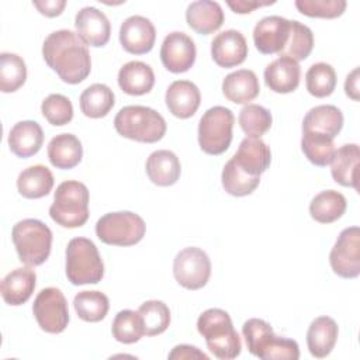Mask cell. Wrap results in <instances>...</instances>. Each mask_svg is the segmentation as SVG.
Wrapping results in <instances>:
<instances>
[{"label": "cell", "instance_id": "obj_1", "mask_svg": "<svg viewBox=\"0 0 360 360\" xmlns=\"http://www.w3.org/2000/svg\"><path fill=\"white\" fill-rule=\"evenodd\" d=\"M45 63L69 84L83 82L91 70V59L87 45L70 30L51 32L42 45Z\"/></svg>", "mask_w": 360, "mask_h": 360}, {"label": "cell", "instance_id": "obj_2", "mask_svg": "<svg viewBox=\"0 0 360 360\" xmlns=\"http://www.w3.org/2000/svg\"><path fill=\"white\" fill-rule=\"evenodd\" d=\"M197 330L217 359L231 360L240 354V338L226 311L221 308L205 309L197 319Z\"/></svg>", "mask_w": 360, "mask_h": 360}, {"label": "cell", "instance_id": "obj_3", "mask_svg": "<svg viewBox=\"0 0 360 360\" xmlns=\"http://www.w3.org/2000/svg\"><path fill=\"white\" fill-rule=\"evenodd\" d=\"M248 350L263 360H297L298 343L292 339L277 336L270 323L259 318L248 319L242 326Z\"/></svg>", "mask_w": 360, "mask_h": 360}, {"label": "cell", "instance_id": "obj_4", "mask_svg": "<svg viewBox=\"0 0 360 360\" xmlns=\"http://www.w3.org/2000/svg\"><path fill=\"white\" fill-rule=\"evenodd\" d=\"M114 127L121 136L143 143H155L166 134L165 118L145 105L122 107L114 118Z\"/></svg>", "mask_w": 360, "mask_h": 360}, {"label": "cell", "instance_id": "obj_5", "mask_svg": "<svg viewBox=\"0 0 360 360\" xmlns=\"http://www.w3.org/2000/svg\"><path fill=\"white\" fill-rule=\"evenodd\" d=\"M51 218L63 228H80L89 219V190L84 183L66 180L56 187Z\"/></svg>", "mask_w": 360, "mask_h": 360}, {"label": "cell", "instance_id": "obj_6", "mask_svg": "<svg viewBox=\"0 0 360 360\" xmlns=\"http://www.w3.org/2000/svg\"><path fill=\"white\" fill-rule=\"evenodd\" d=\"M11 239L20 260L30 267L39 266L49 257L52 232L39 219L18 221L11 229Z\"/></svg>", "mask_w": 360, "mask_h": 360}, {"label": "cell", "instance_id": "obj_7", "mask_svg": "<svg viewBox=\"0 0 360 360\" xmlns=\"http://www.w3.org/2000/svg\"><path fill=\"white\" fill-rule=\"evenodd\" d=\"M66 277L73 285L97 284L104 276V263L93 240L79 236L66 248Z\"/></svg>", "mask_w": 360, "mask_h": 360}, {"label": "cell", "instance_id": "obj_8", "mask_svg": "<svg viewBox=\"0 0 360 360\" xmlns=\"http://www.w3.org/2000/svg\"><path fill=\"white\" fill-rule=\"evenodd\" d=\"M146 224L135 212L117 211L103 215L96 224L97 238L112 246H132L142 240Z\"/></svg>", "mask_w": 360, "mask_h": 360}, {"label": "cell", "instance_id": "obj_9", "mask_svg": "<svg viewBox=\"0 0 360 360\" xmlns=\"http://www.w3.org/2000/svg\"><path fill=\"white\" fill-rule=\"evenodd\" d=\"M235 117L232 111L222 105L208 108L198 122V143L208 155L224 153L232 142Z\"/></svg>", "mask_w": 360, "mask_h": 360}, {"label": "cell", "instance_id": "obj_10", "mask_svg": "<svg viewBox=\"0 0 360 360\" xmlns=\"http://www.w3.org/2000/svg\"><path fill=\"white\" fill-rule=\"evenodd\" d=\"M32 312L39 328L48 333H60L69 323L68 301L56 287H46L38 292Z\"/></svg>", "mask_w": 360, "mask_h": 360}, {"label": "cell", "instance_id": "obj_11", "mask_svg": "<svg viewBox=\"0 0 360 360\" xmlns=\"http://www.w3.org/2000/svg\"><path fill=\"white\" fill-rule=\"evenodd\" d=\"M173 274L176 281L187 290L202 288L211 276L208 255L195 246L184 248L173 260Z\"/></svg>", "mask_w": 360, "mask_h": 360}, {"label": "cell", "instance_id": "obj_12", "mask_svg": "<svg viewBox=\"0 0 360 360\" xmlns=\"http://www.w3.org/2000/svg\"><path fill=\"white\" fill-rule=\"evenodd\" d=\"M329 263L335 274L343 278H356L360 274V229L359 226L345 228L330 253Z\"/></svg>", "mask_w": 360, "mask_h": 360}, {"label": "cell", "instance_id": "obj_13", "mask_svg": "<svg viewBox=\"0 0 360 360\" xmlns=\"http://www.w3.org/2000/svg\"><path fill=\"white\" fill-rule=\"evenodd\" d=\"M194 41L181 31H173L165 37L160 46V60L172 73H184L195 62Z\"/></svg>", "mask_w": 360, "mask_h": 360}, {"label": "cell", "instance_id": "obj_14", "mask_svg": "<svg viewBox=\"0 0 360 360\" xmlns=\"http://www.w3.org/2000/svg\"><path fill=\"white\" fill-rule=\"evenodd\" d=\"M291 31V20L280 15L263 17L253 28V42L263 55L278 53L284 49Z\"/></svg>", "mask_w": 360, "mask_h": 360}, {"label": "cell", "instance_id": "obj_15", "mask_svg": "<svg viewBox=\"0 0 360 360\" xmlns=\"http://www.w3.org/2000/svg\"><path fill=\"white\" fill-rule=\"evenodd\" d=\"M156 31L152 21L142 15H131L120 27V42L132 55H143L152 51Z\"/></svg>", "mask_w": 360, "mask_h": 360}, {"label": "cell", "instance_id": "obj_16", "mask_svg": "<svg viewBox=\"0 0 360 360\" xmlns=\"http://www.w3.org/2000/svg\"><path fill=\"white\" fill-rule=\"evenodd\" d=\"M76 34L89 46L100 48L110 41L111 25L107 15L96 7H83L75 18Z\"/></svg>", "mask_w": 360, "mask_h": 360}, {"label": "cell", "instance_id": "obj_17", "mask_svg": "<svg viewBox=\"0 0 360 360\" xmlns=\"http://www.w3.org/2000/svg\"><path fill=\"white\" fill-rule=\"evenodd\" d=\"M211 56L221 68H235L248 56V44L242 32L226 30L219 32L211 42Z\"/></svg>", "mask_w": 360, "mask_h": 360}, {"label": "cell", "instance_id": "obj_18", "mask_svg": "<svg viewBox=\"0 0 360 360\" xmlns=\"http://www.w3.org/2000/svg\"><path fill=\"white\" fill-rule=\"evenodd\" d=\"M165 101L174 117L186 120L193 117L198 110L201 94L193 82L176 80L167 87Z\"/></svg>", "mask_w": 360, "mask_h": 360}, {"label": "cell", "instance_id": "obj_19", "mask_svg": "<svg viewBox=\"0 0 360 360\" xmlns=\"http://www.w3.org/2000/svg\"><path fill=\"white\" fill-rule=\"evenodd\" d=\"M232 159L245 173L250 176H260L270 166L271 152L260 138L246 136L240 142Z\"/></svg>", "mask_w": 360, "mask_h": 360}, {"label": "cell", "instance_id": "obj_20", "mask_svg": "<svg viewBox=\"0 0 360 360\" xmlns=\"http://www.w3.org/2000/svg\"><path fill=\"white\" fill-rule=\"evenodd\" d=\"M301 69L297 60L288 56H280L264 69V83L274 93L287 94L300 84Z\"/></svg>", "mask_w": 360, "mask_h": 360}, {"label": "cell", "instance_id": "obj_21", "mask_svg": "<svg viewBox=\"0 0 360 360\" xmlns=\"http://www.w3.org/2000/svg\"><path fill=\"white\" fill-rule=\"evenodd\" d=\"M343 127L342 111L332 104H322L311 108L302 121L304 134H316L333 139Z\"/></svg>", "mask_w": 360, "mask_h": 360}, {"label": "cell", "instance_id": "obj_22", "mask_svg": "<svg viewBox=\"0 0 360 360\" xmlns=\"http://www.w3.org/2000/svg\"><path fill=\"white\" fill-rule=\"evenodd\" d=\"M37 281L35 271L28 267H17L11 270L3 280L0 285L1 297L8 305H22L30 300L34 292Z\"/></svg>", "mask_w": 360, "mask_h": 360}, {"label": "cell", "instance_id": "obj_23", "mask_svg": "<svg viewBox=\"0 0 360 360\" xmlns=\"http://www.w3.org/2000/svg\"><path fill=\"white\" fill-rule=\"evenodd\" d=\"M225 15L222 7L217 1L197 0L188 4L186 10V21L195 32L208 35L219 30Z\"/></svg>", "mask_w": 360, "mask_h": 360}, {"label": "cell", "instance_id": "obj_24", "mask_svg": "<svg viewBox=\"0 0 360 360\" xmlns=\"http://www.w3.org/2000/svg\"><path fill=\"white\" fill-rule=\"evenodd\" d=\"M44 143V131L35 121L25 120L14 124L8 134L10 150L18 158L35 155Z\"/></svg>", "mask_w": 360, "mask_h": 360}, {"label": "cell", "instance_id": "obj_25", "mask_svg": "<svg viewBox=\"0 0 360 360\" xmlns=\"http://www.w3.org/2000/svg\"><path fill=\"white\" fill-rule=\"evenodd\" d=\"M146 174L149 180L160 187L173 186L181 173L179 158L167 149H159L149 155L146 159Z\"/></svg>", "mask_w": 360, "mask_h": 360}, {"label": "cell", "instance_id": "obj_26", "mask_svg": "<svg viewBox=\"0 0 360 360\" xmlns=\"http://www.w3.org/2000/svg\"><path fill=\"white\" fill-rule=\"evenodd\" d=\"M339 328L330 316L315 318L307 330V346L309 353L316 359L329 356L336 345Z\"/></svg>", "mask_w": 360, "mask_h": 360}, {"label": "cell", "instance_id": "obj_27", "mask_svg": "<svg viewBox=\"0 0 360 360\" xmlns=\"http://www.w3.org/2000/svg\"><path fill=\"white\" fill-rule=\"evenodd\" d=\"M259 79L253 70L239 69L225 76L222 82L224 96L235 104H248L259 96Z\"/></svg>", "mask_w": 360, "mask_h": 360}, {"label": "cell", "instance_id": "obj_28", "mask_svg": "<svg viewBox=\"0 0 360 360\" xmlns=\"http://www.w3.org/2000/svg\"><path fill=\"white\" fill-rule=\"evenodd\" d=\"M83 156L80 139L73 134H59L48 143V159L56 169L68 170L77 166Z\"/></svg>", "mask_w": 360, "mask_h": 360}, {"label": "cell", "instance_id": "obj_29", "mask_svg": "<svg viewBox=\"0 0 360 360\" xmlns=\"http://www.w3.org/2000/svg\"><path fill=\"white\" fill-rule=\"evenodd\" d=\"M155 73L152 68L141 60L125 63L118 72V86L129 96H142L152 90Z\"/></svg>", "mask_w": 360, "mask_h": 360}, {"label": "cell", "instance_id": "obj_30", "mask_svg": "<svg viewBox=\"0 0 360 360\" xmlns=\"http://www.w3.org/2000/svg\"><path fill=\"white\" fill-rule=\"evenodd\" d=\"M360 150L356 143L342 145L333 155L330 165V173L336 183L345 187H353L357 190V166Z\"/></svg>", "mask_w": 360, "mask_h": 360}, {"label": "cell", "instance_id": "obj_31", "mask_svg": "<svg viewBox=\"0 0 360 360\" xmlns=\"http://www.w3.org/2000/svg\"><path fill=\"white\" fill-rule=\"evenodd\" d=\"M53 181V174L46 166L34 165L18 174L17 188L25 198H42L51 193Z\"/></svg>", "mask_w": 360, "mask_h": 360}, {"label": "cell", "instance_id": "obj_32", "mask_svg": "<svg viewBox=\"0 0 360 360\" xmlns=\"http://www.w3.org/2000/svg\"><path fill=\"white\" fill-rule=\"evenodd\" d=\"M346 207L347 201L342 193L336 190H323L312 198L309 214L319 224H330L345 214Z\"/></svg>", "mask_w": 360, "mask_h": 360}, {"label": "cell", "instance_id": "obj_33", "mask_svg": "<svg viewBox=\"0 0 360 360\" xmlns=\"http://www.w3.org/2000/svg\"><path fill=\"white\" fill-rule=\"evenodd\" d=\"M80 110L89 118H103L114 107L115 97L112 90L103 83H94L80 94Z\"/></svg>", "mask_w": 360, "mask_h": 360}, {"label": "cell", "instance_id": "obj_34", "mask_svg": "<svg viewBox=\"0 0 360 360\" xmlns=\"http://www.w3.org/2000/svg\"><path fill=\"white\" fill-rule=\"evenodd\" d=\"M224 190L233 197H243L252 194L260 183V176H250L245 173L231 158L221 174Z\"/></svg>", "mask_w": 360, "mask_h": 360}, {"label": "cell", "instance_id": "obj_35", "mask_svg": "<svg viewBox=\"0 0 360 360\" xmlns=\"http://www.w3.org/2000/svg\"><path fill=\"white\" fill-rule=\"evenodd\" d=\"M77 316L86 322H100L105 318L110 302L101 291H80L73 300Z\"/></svg>", "mask_w": 360, "mask_h": 360}, {"label": "cell", "instance_id": "obj_36", "mask_svg": "<svg viewBox=\"0 0 360 360\" xmlns=\"http://www.w3.org/2000/svg\"><path fill=\"white\" fill-rule=\"evenodd\" d=\"M27 79V66L21 56L11 52L0 55V90L3 93L17 91Z\"/></svg>", "mask_w": 360, "mask_h": 360}, {"label": "cell", "instance_id": "obj_37", "mask_svg": "<svg viewBox=\"0 0 360 360\" xmlns=\"http://www.w3.org/2000/svg\"><path fill=\"white\" fill-rule=\"evenodd\" d=\"M111 333H112V338L120 343L131 345L138 342L145 335L143 322L138 311L136 312L132 309L120 311L112 321Z\"/></svg>", "mask_w": 360, "mask_h": 360}, {"label": "cell", "instance_id": "obj_38", "mask_svg": "<svg viewBox=\"0 0 360 360\" xmlns=\"http://www.w3.org/2000/svg\"><path fill=\"white\" fill-rule=\"evenodd\" d=\"M336 72L325 62L314 63L305 73V86L311 96L322 98L333 93L336 87Z\"/></svg>", "mask_w": 360, "mask_h": 360}, {"label": "cell", "instance_id": "obj_39", "mask_svg": "<svg viewBox=\"0 0 360 360\" xmlns=\"http://www.w3.org/2000/svg\"><path fill=\"white\" fill-rule=\"evenodd\" d=\"M314 48V34L309 27L297 20L291 21V31L280 56H288L294 60H304L309 56Z\"/></svg>", "mask_w": 360, "mask_h": 360}, {"label": "cell", "instance_id": "obj_40", "mask_svg": "<svg viewBox=\"0 0 360 360\" xmlns=\"http://www.w3.org/2000/svg\"><path fill=\"white\" fill-rule=\"evenodd\" d=\"M138 314L142 318L145 335L148 336L160 335L170 325V309L163 301H159V300L145 301L139 307Z\"/></svg>", "mask_w": 360, "mask_h": 360}, {"label": "cell", "instance_id": "obj_41", "mask_svg": "<svg viewBox=\"0 0 360 360\" xmlns=\"http://www.w3.org/2000/svg\"><path fill=\"white\" fill-rule=\"evenodd\" d=\"M238 121H239L242 131L248 136L260 138L270 129L273 117L267 108H264L259 104H246L239 111Z\"/></svg>", "mask_w": 360, "mask_h": 360}, {"label": "cell", "instance_id": "obj_42", "mask_svg": "<svg viewBox=\"0 0 360 360\" xmlns=\"http://www.w3.org/2000/svg\"><path fill=\"white\" fill-rule=\"evenodd\" d=\"M301 149L305 158L315 166H328L332 162V158L336 152L333 139L316 135V134H304L301 138Z\"/></svg>", "mask_w": 360, "mask_h": 360}, {"label": "cell", "instance_id": "obj_43", "mask_svg": "<svg viewBox=\"0 0 360 360\" xmlns=\"http://www.w3.org/2000/svg\"><path fill=\"white\" fill-rule=\"evenodd\" d=\"M42 115L46 121L55 127L66 125L73 118L72 101L63 94H49L41 104Z\"/></svg>", "mask_w": 360, "mask_h": 360}, {"label": "cell", "instance_id": "obj_44", "mask_svg": "<svg viewBox=\"0 0 360 360\" xmlns=\"http://www.w3.org/2000/svg\"><path fill=\"white\" fill-rule=\"evenodd\" d=\"M347 3L345 0H297V10L307 17L319 18H336L346 10Z\"/></svg>", "mask_w": 360, "mask_h": 360}, {"label": "cell", "instance_id": "obj_45", "mask_svg": "<svg viewBox=\"0 0 360 360\" xmlns=\"http://www.w3.org/2000/svg\"><path fill=\"white\" fill-rule=\"evenodd\" d=\"M169 359H204L208 360V356L202 353L198 347L191 345H177L173 347V350L169 353Z\"/></svg>", "mask_w": 360, "mask_h": 360}, {"label": "cell", "instance_id": "obj_46", "mask_svg": "<svg viewBox=\"0 0 360 360\" xmlns=\"http://www.w3.org/2000/svg\"><path fill=\"white\" fill-rule=\"evenodd\" d=\"M32 4L37 7V10L46 15V17H56L60 15L66 1L65 0H35L32 1Z\"/></svg>", "mask_w": 360, "mask_h": 360}, {"label": "cell", "instance_id": "obj_47", "mask_svg": "<svg viewBox=\"0 0 360 360\" xmlns=\"http://www.w3.org/2000/svg\"><path fill=\"white\" fill-rule=\"evenodd\" d=\"M274 1H246V0H236V1H228L226 4L232 8L233 13L238 14H248L250 11H253L255 8L263 7V6H269L273 4Z\"/></svg>", "mask_w": 360, "mask_h": 360}, {"label": "cell", "instance_id": "obj_48", "mask_svg": "<svg viewBox=\"0 0 360 360\" xmlns=\"http://www.w3.org/2000/svg\"><path fill=\"white\" fill-rule=\"evenodd\" d=\"M345 93L352 100H359V68H354L346 77Z\"/></svg>", "mask_w": 360, "mask_h": 360}]
</instances>
